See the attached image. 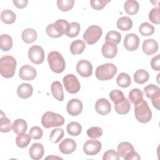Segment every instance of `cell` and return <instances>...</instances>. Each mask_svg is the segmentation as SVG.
<instances>
[{
    "mask_svg": "<svg viewBox=\"0 0 160 160\" xmlns=\"http://www.w3.org/2000/svg\"><path fill=\"white\" fill-rule=\"evenodd\" d=\"M17 62L11 56H4L0 59L1 75L5 78H12L15 73Z\"/></svg>",
    "mask_w": 160,
    "mask_h": 160,
    "instance_id": "1",
    "label": "cell"
},
{
    "mask_svg": "<svg viewBox=\"0 0 160 160\" xmlns=\"http://www.w3.org/2000/svg\"><path fill=\"white\" fill-rule=\"evenodd\" d=\"M134 114L138 121L147 123L151 119L152 112L147 102L143 99L134 105Z\"/></svg>",
    "mask_w": 160,
    "mask_h": 160,
    "instance_id": "2",
    "label": "cell"
},
{
    "mask_svg": "<svg viewBox=\"0 0 160 160\" xmlns=\"http://www.w3.org/2000/svg\"><path fill=\"white\" fill-rule=\"evenodd\" d=\"M48 61L50 69L56 73L62 72L66 68L65 61L60 52L51 51L48 55Z\"/></svg>",
    "mask_w": 160,
    "mask_h": 160,
    "instance_id": "3",
    "label": "cell"
},
{
    "mask_svg": "<svg viewBox=\"0 0 160 160\" xmlns=\"http://www.w3.org/2000/svg\"><path fill=\"white\" fill-rule=\"evenodd\" d=\"M117 72V68L112 63H105L97 67L96 77L100 81L111 79Z\"/></svg>",
    "mask_w": 160,
    "mask_h": 160,
    "instance_id": "4",
    "label": "cell"
},
{
    "mask_svg": "<svg viewBox=\"0 0 160 160\" xmlns=\"http://www.w3.org/2000/svg\"><path fill=\"white\" fill-rule=\"evenodd\" d=\"M41 123L45 128L61 126L64 123V118L58 113L47 111L41 118Z\"/></svg>",
    "mask_w": 160,
    "mask_h": 160,
    "instance_id": "5",
    "label": "cell"
},
{
    "mask_svg": "<svg viewBox=\"0 0 160 160\" xmlns=\"http://www.w3.org/2000/svg\"><path fill=\"white\" fill-rule=\"evenodd\" d=\"M102 34V29L99 26L97 25L90 26L84 32L83 34V39L86 41L87 44L92 45L99 39Z\"/></svg>",
    "mask_w": 160,
    "mask_h": 160,
    "instance_id": "6",
    "label": "cell"
},
{
    "mask_svg": "<svg viewBox=\"0 0 160 160\" xmlns=\"http://www.w3.org/2000/svg\"><path fill=\"white\" fill-rule=\"evenodd\" d=\"M63 84L65 89L70 94H76L80 90V83L77 77L72 74L66 75L63 79Z\"/></svg>",
    "mask_w": 160,
    "mask_h": 160,
    "instance_id": "7",
    "label": "cell"
},
{
    "mask_svg": "<svg viewBox=\"0 0 160 160\" xmlns=\"http://www.w3.org/2000/svg\"><path fill=\"white\" fill-rule=\"evenodd\" d=\"M28 58L29 60L35 64H41L44 59V52L43 49L38 45L31 46L28 51Z\"/></svg>",
    "mask_w": 160,
    "mask_h": 160,
    "instance_id": "8",
    "label": "cell"
},
{
    "mask_svg": "<svg viewBox=\"0 0 160 160\" xmlns=\"http://www.w3.org/2000/svg\"><path fill=\"white\" fill-rule=\"evenodd\" d=\"M77 72L82 77L88 78L92 74V66L87 60H80L78 62L76 67Z\"/></svg>",
    "mask_w": 160,
    "mask_h": 160,
    "instance_id": "9",
    "label": "cell"
},
{
    "mask_svg": "<svg viewBox=\"0 0 160 160\" xmlns=\"http://www.w3.org/2000/svg\"><path fill=\"white\" fill-rule=\"evenodd\" d=\"M101 142L98 140L91 139L87 141L83 146L84 153L89 156H94L99 153L101 149Z\"/></svg>",
    "mask_w": 160,
    "mask_h": 160,
    "instance_id": "10",
    "label": "cell"
},
{
    "mask_svg": "<svg viewBox=\"0 0 160 160\" xmlns=\"http://www.w3.org/2000/svg\"><path fill=\"white\" fill-rule=\"evenodd\" d=\"M139 38L136 34L129 33L124 38V46L128 51H134L136 50L139 47Z\"/></svg>",
    "mask_w": 160,
    "mask_h": 160,
    "instance_id": "11",
    "label": "cell"
},
{
    "mask_svg": "<svg viewBox=\"0 0 160 160\" xmlns=\"http://www.w3.org/2000/svg\"><path fill=\"white\" fill-rule=\"evenodd\" d=\"M82 103L78 99H72L67 104L66 109L68 114L72 116L79 115L82 110Z\"/></svg>",
    "mask_w": 160,
    "mask_h": 160,
    "instance_id": "12",
    "label": "cell"
},
{
    "mask_svg": "<svg viewBox=\"0 0 160 160\" xmlns=\"http://www.w3.org/2000/svg\"><path fill=\"white\" fill-rule=\"evenodd\" d=\"M37 72L32 66L26 64L22 66L19 71V76L20 78L24 81H31L36 77Z\"/></svg>",
    "mask_w": 160,
    "mask_h": 160,
    "instance_id": "13",
    "label": "cell"
},
{
    "mask_svg": "<svg viewBox=\"0 0 160 160\" xmlns=\"http://www.w3.org/2000/svg\"><path fill=\"white\" fill-rule=\"evenodd\" d=\"M76 148V143L75 141L71 138H66L64 139L59 145V151L64 154L72 153Z\"/></svg>",
    "mask_w": 160,
    "mask_h": 160,
    "instance_id": "14",
    "label": "cell"
},
{
    "mask_svg": "<svg viewBox=\"0 0 160 160\" xmlns=\"http://www.w3.org/2000/svg\"><path fill=\"white\" fill-rule=\"evenodd\" d=\"M96 112L101 115H106L111 110V105L109 101L105 98H101L97 100L95 104Z\"/></svg>",
    "mask_w": 160,
    "mask_h": 160,
    "instance_id": "15",
    "label": "cell"
},
{
    "mask_svg": "<svg viewBox=\"0 0 160 160\" xmlns=\"http://www.w3.org/2000/svg\"><path fill=\"white\" fill-rule=\"evenodd\" d=\"M102 54L106 58L111 59L114 58L118 52L117 45L111 42H106L101 48Z\"/></svg>",
    "mask_w": 160,
    "mask_h": 160,
    "instance_id": "16",
    "label": "cell"
},
{
    "mask_svg": "<svg viewBox=\"0 0 160 160\" xmlns=\"http://www.w3.org/2000/svg\"><path fill=\"white\" fill-rule=\"evenodd\" d=\"M44 149L42 144L36 142L33 143L29 150V156L31 159L34 160H39L41 159L44 155Z\"/></svg>",
    "mask_w": 160,
    "mask_h": 160,
    "instance_id": "17",
    "label": "cell"
},
{
    "mask_svg": "<svg viewBox=\"0 0 160 160\" xmlns=\"http://www.w3.org/2000/svg\"><path fill=\"white\" fill-rule=\"evenodd\" d=\"M142 51L147 55H152L158 50V44L153 39H146L142 43Z\"/></svg>",
    "mask_w": 160,
    "mask_h": 160,
    "instance_id": "18",
    "label": "cell"
},
{
    "mask_svg": "<svg viewBox=\"0 0 160 160\" xmlns=\"http://www.w3.org/2000/svg\"><path fill=\"white\" fill-rule=\"evenodd\" d=\"M134 151V147L128 142H122L118 144L117 152L120 157L124 159L131 154Z\"/></svg>",
    "mask_w": 160,
    "mask_h": 160,
    "instance_id": "19",
    "label": "cell"
},
{
    "mask_svg": "<svg viewBox=\"0 0 160 160\" xmlns=\"http://www.w3.org/2000/svg\"><path fill=\"white\" fill-rule=\"evenodd\" d=\"M33 92L32 86L28 83L20 84L17 89V94L20 98L28 99L31 97Z\"/></svg>",
    "mask_w": 160,
    "mask_h": 160,
    "instance_id": "20",
    "label": "cell"
},
{
    "mask_svg": "<svg viewBox=\"0 0 160 160\" xmlns=\"http://www.w3.org/2000/svg\"><path fill=\"white\" fill-rule=\"evenodd\" d=\"M51 91L53 97L59 101L64 99V92L61 82L58 81H54L51 86Z\"/></svg>",
    "mask_w": 160,
    "mask_h": 160,
    "instance_id": "21",
    "label": "cell"
},
{
    "mask_svg": "<svg viewBox=\"0 0 160 160\" xmlns=\"http://www.w3.org/2000/svg\"><path fill=\"white\" fill-rule=\"evenodd\" d=\"M21 37L22 41L24 42L27 44H31L36 40L38 38V34L34 29L28 28L22 31Z\"/></svg>",
    "mask_w": 160,
    "mask_h": 160,
    "instance_id": "22",
    "label": "cell"
},
{
    "mask_svg": "<svg viewBox=\"0 0 160 160\" xmlns=\"http://www.w3.org/2000/svg\"><path fill=\"white\" fill-rule=\"evenodd\" d=\"M114 109L116 112L119 114H126L129 112L131 109V104L127 98H124L122 101L114 104Z\"/></svg>",
    "mask_w": 160,
    "mask_h": 160,
    "instance_id": "23",
    "label": "cell"
},
{
    "mask_svg": "<svg viewBox=\"0 0 160 160\" xmlns=\"http://www.w3.org/2000/svg\"><path fill=\"white\" fill-rule=\"evenodd\" d=\"M117 27L121 31H126L131 29L132 27V21L128 16H122L118 19L116 23Z\"/></svg>",
    "mask_w": 160,
    "mask_h": 160,
    "instance_id": "24",
    "label": "cell"
},
{
    "mask_svg": "<svg viewBox=\"0 0 160 160\" xmlns=\"http://www.w3.org/2000/svg\"><path fill=\"white\" fill-rule=\"evenodd\" d=\"M12 129L14 132L17 134L25 132L28 129L27 122L22 119H17L13 122Z\"/></svg>",
    "mask_w": 160,
    "mask_h": 160,
    "instance_id": "25",
    "label": "cell"
},
{
    "mask_svg": "<svg viewBox=\"0 0 160 160\" xmlns=\"http://www.w3.org/2000/svg\"><path fill=\"white\" fill-rule=\"evenodd\" d=\"M86 48L84 42L81 39H76L72 42L70 46V51L72 54H80Z\"/></svg>",
    "mask_w": 160,
    "mask_h": 160,
    "instance_id": "26",
    "label": "cell"
},
{
    "mask_svg": "<svg viewBox=\"0 0 160 160\" xmlns=\"http://www.w3.org/2000/svg\"><path fill=\"white\" fill-rule=\"evenodd\" d=\"M69 23L64 19H58L53 23V27L56 32L62 36L64 34H66Z\"/></svg>",
    "mask_w": 160,
    "mask_h": 160,
    "instance_id": "27",
    "label": "cell"
},
{
    "mask_svg": "<svg viewBox=\"0 0 160 160\" xmlns=\"http://www.w3.org/2000/svg\"><path fill=\"white\" fill-rule=\"evenodd\" d=\"M124 10L129 15H134L139 11V4L135 0H128L124 3Z\"/></svg>",
    "mask_w": 160,
    "mask_h": 160,
    "instance_id": "28",
    "label": "cell"
},
{
    "mask_svg": "<svg viewBox=\"0 0 160 160\" xmlns=\"http://www.w3.org/2000/svg\"><path fill=\"white\" fill-rule=\"evenodd\" d=\"M16 19V14L9 9H6L1 13V21L7 24H11L15 22Z\"/></svg>",
    "mask_w": 160,
    "mask_h": 160,
    "instance_id": "29",
    "label": "cell"
},
{
    "mask_svg": "<svg viewBox=\"0 0 160 160\" xmlns=\"http://www.w3.org/2000/svg\"><path fill=\"white\" fill-rule=\"evenodd\" d=\"M12 46V38L8 34H1L0 36V48L3 51H8Z\"/></svg>",
    "mask_w": 160,
    "mask_h": 160,
    "instance_id": "30",
    "label": "cell"
},
{
    "mask_svg": "<svg viewBox=\"0 0 160 160\" xmlns=\"http://www.w3.org/2000/svg\"><path fill=\"white\" fill-rule=\"evenodd\" d=\"M149 73L142 69L137 70L134 74V81L139 84H142L147 82L149 79Z\"/></svg>",
    "mask_w": 160,
    "mask_h": 160,
    "instance_id": "31",
    "label": "cell"
},
{
    "mask_svg": "<svg viewBox=\"0 0 160 160\" xmlns=\"http://www.w3.org/2000/svg\"><path fill=\"white\" fill-rule=\"evenodd\" d=\"M31 141V136L25 132L19 134L16 138V145L21 148H24L29 144Z\"/></svg>",
    "mask_w": 160,
    "mask_h": 160,
    "instance_id": "32",
    "label": "cell"
},
{
    "mask_svg": "<svg viewBox=\"0 0 160 160\" xmlns=\"http://www.w3.org/2000/svg\"><path fill=\"white\" fill-rule=\"evenodd\" d=\"M66 130L69 135L76 136L81 132L82 126L79 122L72 121L67 125Z\"/></svg>",
    "mask_w": 160,
    "mask_h": 160,
    "instance_id": "33",
    "label": "cell"
},
{
    "mask_svg": "<svg viewBox=\"0 0 160 160\" xmlns=\"http://www.w3.org/2000/svg\"><path fill=\"white\" fill-rule=\"evenodd\" d=\"M117 84L121 88H128L131 83L129 75L125 72H121L116 79Z\"/></svg>",
    "mask_w": 160,
    "mask_h": 160,
    "instance_id": "34",
    "label": "cell"
},
{
    "mask_svg": "<svg viewBox=\"0 0 160 160\" xmlns=\"http://www.w3.org/2000/svg\"><path fill=\"white\" fill-rule=\"evenodd\" d=\"M144 92L148 98L151 99L153 97L160 94V88L157 85L151 84L144 88Z\"/></svg>",
    "mask_w": 160,
    "mask_h": 160,
    "instance_id": "35",
    "label": "cell"
},
{
    "mask_svg": "<svg viewBox=\"0 0 160 160\" xmlns=\"http://www.w3.org/2000/svg\"><path fill=\"white\" fill-rule=\"evenodd\" d=\"M129 99L133 104H136L143 99V92L138 88L132 89L129 92Z\"/></svg>",
    "mask_w": 160,
    "mask_h": 160,
    "instance_id": "36",
    "label": "cell"
},
{
    "mask_svg": "<svg viewBox=\"0 0 160 160\" xmlns=\"http://www.w3.org/2000/svg\"><path fill=\"white\" fill-rule=\"evenodd\" d=\"M64 131L62 128H56L51 131L49 139L52 143H58L64 137Z\"/></svg>",
    "mask_w": 160,
    "mask_h": 160,
    "instance_id": "37",
    "label": "cell"
},
{
    "mask_svg": "<svg viewBox=\"0 0 160 160\" xmlns=\"http://www.w3.org/2000/svg\"><path fill=\"white\" fill-rule=\"evenodd\" d=\"M81 28L80 25L77 22H72L69 24L68 30L66 32L67 36L69 38H74L79 33Z\"/></svg>",
    "mask_w": 160,
    "mask_h": 160,
    "instance_id": "38",
    "label": "cell"
},
{
    "mask_svg": "<svg viewBox=\"0 0 160 160\" xmlns=\"http://www.w3.org/2000/svg\"><path fill=\"white\" fill-rule=\"evenodd\" d=\"M139 31L144 36H151L154 32V27L148 22H142L139 27Z\"/></svg>",
    "mask_w": 160,
    "mask_h": 160,
    "instance_id": "39",
    "label": "cell"
},
{
    "mask_svg": "<svg viewBox=\"0 0 160 160\" xmlns=\"http://www.w3.org/2000/svg\"><path fill=\"white\" fill-rule=\"evenodd\" d=\"M121 39V34L116 31H109L105 37L106 42H111L118 44L120 42Z\"/></svg>",
    "mask_w": 160,
    "mask_h": 160,
    "instance_id": "40",
    "label": "cell"
},
{
    "mask_svg": "<svg viewBox=\"0 0 160 160\" xmlns=\"http://www.w3.org/2000/svg\"><path fill=\"white\" fill-rule=\"evenodd\" d=\"M74 4V0H58L57 5L58 8L64 12H66L71 9Z\"/></svg>",
    "mask_w": 160,
    "mask_h": 160,
    "instance_id": "41",
    "label": "cell"
},
{
    "mask_svg": "<svg viewBox=\"0 0 160 160\" xmlns=\"http://www.w3.org/2000/svg\"><path fill=\"white\" fill-rule=\"evenodd\" d=\"M109 98L114 104L119 102L125 98L123 92L118 89L111 91L109 93Z\"/></svg>",
    "mask_w": 160,
    "mask_h": 160,
    "instance_id": "42",
    "label": "cell"
},
{
    "mask_svg": "<svg viewBox=\"0 0 160 160\" xmlns=\"http://www.w3.org/2000/svg\"><path fill=\"white\" fill-rule=\"evenodd\" d=\"M87 135L92 139L99 138L102 135V129L100 127H91L87 130Z\"/></svg>",
    "mask_w": 160,
    "mask_h": 160,
    "instance_id": "43",
    "label": "cell"
},
{
    "mask_svg": "<svg viewBox=\"0 0 160 160\" xmlns=\"http://www.w3.org/2000/svg\"><path fill=\"white\" fill-rule=\"evenodd\" d=\"M159 14H160L159 8H152L149 13V20L154 24H159L160 23Z\"/></svg>",
    "mask_w": 160,
    "mask_h": 160,
    "instance_id": "44",
    "label": "cell"
},
{
    "mask_svg": "<svg viewBox=\"0 0 160 160\" xmlns=\"http://www.w3.org/2000/svg\"><path fill=\"white\" fill-rule=\"evenodd\" d=\"M0 131L1 132H8L11 129V122L6 116L1 118Z\"/></svg>",
    "mask_w": 160,
    "mask_h": 160,
    "instance_id": "45",
    "label": "cell"
},
{
    "mask_svg": "<svg viewBox=\"0 0 160 160\" xmlns=\"http://www.w3.org/2000/svg\"><path fill=\"white\" fill-rule=\"evenodd\" d=\"M110 1V0H91L90 4L94 9L99 11L103 9Z\"/></svg>",
    "mask_w": 160,
    "mask_h": 160,
    "instance_id": "46",
    "label": "cell"
},
{
    "mask_svg": "<svg viewBox=\"0 0 160 160\" xmlns=\"http://www.w3.org/2000/svg\"><path fill=\"white\" fill-rule=\"evenodd\" d=\"M102 159L103 160H118L119 156L114 149H109L104 153Z\"/></svg>",
    "mask_w": 160,
    "mask_h": 160,
    "instance_id": "47",
    "label": "cell"
},
{
    "mask_svg": "<svg viewBox=\"0 0 160 160\" xmlns=\"http://www.w3.org/2000/svg\"><path fill=\"white\" fill-rule=\"evenodd\" d=\"M29 134L34 139H39L42 136V131L38 126H33L29 131Z\"/></svg>",
    "mask_w": 160,
    "mask_h": 160,
    "instance_id": "48",
    "label": "cell"
},
{
    "mask_svg": "<svg viewBox=\"0 0 160 160\" xmlns=\"http://www.w3.org/2000/svg\"><path fill=\"white\" fill-rule=\"evenodd\" d=\"M151 66L152 69L156 71H160V54H158L151 60Z\"/></svg>",
    "mask_w": 160,
    "mask_h": 160,
    "instance_id": "49",
    "label": "cell"
},
{
    "mask_svg": "<svg viewBox=\"0 0 160 160\" xmlns=\"http://www.w3.org/2000/svg\"><path fill=\"white\" fill-rule=\"evenodd\" d=\"M46 32L47 34L52 38H58L61 37V36L56 32L53 27V24H50L48 25L46 28Z\"/></svg>",
    "mask_w": 160,
    "mask_h": 160,
    "instance_id": "50",
    "label": "cell"
},
{
    "mask_svg": "<svg viewBox=\"0 0 160 160\" xmlns=\"http://www.w3.org/2000/svg\"><path fill=\"white\" fill-rule=\"evenodd\" d=\"M12 2L14 6L19 9L24 8L28 2L27 0H13Z\"/></svg>",
    "mask_w": 160,
    "mask_h": 160,
    "instance_id": "51",
    "label": "cell"
},
{
    "mask_svg": "<svg viewBox=\"0 0 160 160\" xmlns=\"http://www.w3.org/2000/svg\"><path fill=\"white\" fill-rule=\"evenodd\" d=\"M151 101L153 106L157 109L158 110H159V106H160V94H158L152 98H151Z\"/></svg>",
    "mask_w": 160,
    "mask_h": 160,
    "instance_id": "52",
    "label": "cell"
},
{
    "mask_svg": "<svg viewBox=\"0 0 160 160\" xmlns=\"http://www.w3.org/2000/svg\"><path fill=\"white\" fill-rule=\"evenodd\" d=\"M140 159H141V157L139 155V154L137 152L134 151L131 154H130L129 156L126 157L124 159H126V160H138Z\"/></svg>",
    "mask_w": 160,
    "mask_h": 160,
    "instance_id": "53",
    "label": "cell"
}]
</instances>
